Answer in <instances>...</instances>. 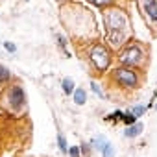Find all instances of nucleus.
I'll list each match as a JSON object with an SVG mask.
<instances>
[{
    "label": "nucleus",
    "mask_w": 157,
    "mask_h": 157,
    "mask_svg": "<svg viewBox=\"0 0 157 157\" xmlns=\"http://www.w3.org/2000/svg\"><path fill=\"white\" fill-rule=\"evenodd\" d=\"M2 100L8 105V109L13 111V113H21L26 107V104H28L26 93H24V89L21 85H10V87H6L4 93H2Z\"/></svg>",
    "instance_id": "obj_5"
},
{
    "label": "nucleus",
    "mask_w": 157,
    "mask_h": 157,
    "mask_svg": "<svg viewBox=\"0 0 157 157\" xmlns=\"http://www.w3.org/2000/svg\"><path fill=\"white\" fill-rule=\"evenodd\" d=\"M10 82H11V72L4 65H0V85H6Z\"/></svg>",
    "instance_id": "obj_11"
},
{
    "label": "nucleus",
    "mask_w": 157,
    "mask_h": 157,
    "mask_svg": "<svg viewBox=\"0 0 157 157\" xmlns=\"http://www.w3.org/2000/svg\"><path fill=\"white\" fill-rule=\"evenodd\" d=\"M68 155H70V157H82L80 146H70V148H68Z\"/></svg>",
    "instance_id": "obj_21"
},
{
    "label": "nucleus",
    "mask_w": 157,
    "mask_h": 157,
    "mask_svg": "<svg viewBox=\"0 0 157 157\" xmlns=\"http://www.w3.org/2000/svg\"><path fill=\"white\" fill-rule=\"evenodd\" d=\"M122 122H124L126 126H131V124H135V122H137V117L128 109V111H124V115H122Z\"/></svg>",
    "instance_id": "obj_14"
},
{
    "label": "nucleus",
    "mask_w": 157,
    "mask_h": 157,
    "mask_svg": "<svg viewBox=\"0 0 157 157\" xmlns=\"http://www.w3.org/2000/svg\"><path fill=\"white\" fill-rule=\"evenodd\" d=\"M56 41H57V44L61 46V50L65 52V56H67V57H70V52L67 50V37H65V35H61V33H57V35H56Z\"/></svg>",
    "instance_id": "obj_13"
},
{
    "label": "nucleus",
    "mask_w": 157,
    "mask_h": 157,
    "mask_svg": "<svg viewBox=\"0 0 157 157\" xmlns=\"http://www.w3.org/2000/svg\"><path fill=\"white\" fill-rule=\"evenodd\" d=\"M129 111H131V113H133V115H135V117L139 118V117H142V115H144V113L148 111V107H146V105H133V107H131Z\"/></svg>",
    "instance_id": "obj_17"
},
{
    "label": "nucleus",
    "mask_w": 157,
    "mask_h": 157,
    "mask_svg": "<svg viewBox=\"0 0 157 157\" xmlns=\"http://www.w3.org/2000/svg\"><path fill=\"white\" fill-rule=\"evenodd\" d=\"M129 15L120 8H105L104 11V26H105V41L109 46L118 48L126 43L129 35Z\"/></svg>",
    "instance_id": "obj_1"
},
{
    "label": "nucleus",
    "mask_w": 157,
    "mask_h": 157,
    "mask_svg": "<svg viewBox=\"0 0 157 157\" xmlns=\"http://www.w3.org/2000/svg\"><path fill=\"white\" fill-rule=\"evenodd\" d=\"M87 57H89L91 65L94 67V70L100 72V74H104V72H107V68L111 67L113 52H111V48H109L105 43H93V44L87 48Z\"/></svg>",
    "instance_id": "obj_2"
},
{
    "label": "nucleus",
    "mask_w": 157,
    "mask_h": 157,
    "mask_svg": "<svg viewBox=\"0 0 157 157\" xmlns=\"http://www.w3.org/2000/svg\"><path fill=\"white\" fill-rule=\"evenodd\" d=\"M122 115H124V111L117 109V111H113L111 115H107L104 120H105V122H118V120H122Z\"/></svg>",
    "instance_id": "obj_15"
},
{
    "label": "nucleus",
    "mask_w": 157,
    "mask_h": 157,
    "mask_svg": "<svg viewBox=\"0 0 157 157\" xmlns=\"http://www.w3.org/2000/svg\"><path fill=\"white\" fill-rule=\"evenodd\" d=\"M107 142H109V140H107L104 135H96V137H93V139H91L93 148H94V150H98V151H102V150H104V146H105Z\"/></svg>",
    "instance_id": "obj_10"
},
{
    "label": "nucleus",
    "mask_w": 157,
    "mask_h": 157,
    "mask_svg": "<svg viewBox=\"0 0 157 157\" xmlns=\"http://www.w3.org/2000/svg\"><path fill=\"white\" fill-rule=\"evenodd\" d=\"M118 63L120 65H126V67H139L142 61H144V48L142 44L135 43V41H128L122 50L118 52L117 56Z\"/></svg>",
    "instance_id": "obj_4"
},
{
    "label": "nucleus",
    "mask_w": 157,
    "mask_h": 157,
    "mask_svg": "<svg viewBox=\"0 0 157 157\" xmlns=\"http://www.w3.org/2000/svg\"><path fill=\"white\" fill-rule=\"evenodd\" d=\"M57 146H59V150L63 151V153H68V142H67V139L59 133L57 135Z\"/></svg>",
    "instance_id": "obj_16"
},
{
    "label": "nucleus",
    "mask_w": 157,
    "mask_h": 157,
    "mask_svg": "<svg viewBox=\"0 0 157 157\" xmlns=\"http://www.w3.org/2000/svg\"><path fill=\"white\" fill-rule=\"evenodd\" d=\"M89 4H93V6H96V8H109V6H113L115 4V0H87Z\"/></svg>",
    "instance_id": "obj_12"
},
{
    "label": "nucleus",
    "mask_w": 157,
    "mask_h": 157,
    "mask_svg": "<svg viewBox=\"0 0 157 157\" xmlns=\"http://www.w3.org/2000/svg\"><path fill=\"white\" fill-rule=\"evenodd\" d=\"M102 157H115V148H113L111 142H107V144L104 146V150H102Z\"/></svg>",
    "instance_id": "obj_18"
},
{
    "label": "nucleus",
    "mask_w": 157,
    "mask_h": 157,
    "mask_svg": "<svg viewBox=\"0 0 157 157\" xmlns=\"http://www.w3.org/2000/svg\"><path fill=\"white\" fill-rule=\"evenodd\" d=\"M111 80L115 85H118L120 89H128V91H135L140 85V76H139L137 68L126 67V65H120L111 70Z\"/></svg>",
    "instance_id": "obj_3"
},
{
    "label": "nucleus",
    "mask_w": 157,
    "mask_h": 157,
    "mask_svg": "<svg viewBox=\"0 0 157 157\" xmlns=\"http://www.w3.org/2000/svg\"><path fill=\"white\" fill-rule=\"evenodd\" d=\"M139 6L142 15L148 19L151 26L157 24V0H139Z\"/></svg>",
    "instance_id": "obj_6"
},
{
    "label": "nucleus",
    "mask_w": 157,
    "mask_h": 157,
    "mask_svg": "<svg viewBox=\"0 0 157 157\" xmlns=\"http://www.w3.org/2000/svg\"><path fill=\"white\" fill-rule=\"evenodd\" d=\"M61 89H63V93L67 96H72V93L76 91V83H74L72 78H65V80L61 82Z\"/></svg>",
    "instance_id": "obj_8"
},
{
    "label": "nucleus",
    "mask_w": 157,
    "mask_h": 157,
    "mask_svg": "<svg viewBox=\"0 0 157 157\" xmlns=\"http://www.w3.org/2000/svg\"><path fill=\"white\" fill-rule=\"evenodd\" d=\"M140 133H142V124L140 122H135L131 126H126V129H124V137H128V139H135Z\"/></svg>",
    "instance_id": "obj_7"
},
{
    "label": "nucleus",
    "mask_w": 157,
    "mask_h": 157,
    "mask_svg": "<svg viewBox=\"0 0 157 157\" xmlns=\"http://www.w3.org/2000/svg\"><path fill=\"white\" fill-rule=\"evenodd\" d=\"M153 109H155V111H157V100H155V105H153Z\"/></svg>",
    "instance_id": "obj_23"
},
{
    "label": "nucleus",
    "mask_w": 157,
    "mask_h": 157,
    "mask_svg": "<svg viewBox=\"0 0 157 157\" xmlns=\"http://www.w3.org/2000/svg\"><path fill=\"white\" fill-rule=\"evenodd\" d=\"M72 100H74L76 105H83V104L87 102V93H85L83 89H76V91L72 93Z\"/></svg>",
    "instance_id": "obj_9"
},
{
    "label": "nucleus",
    "mask_w": 157,
    "mask_h": 157,
    "mask_svg": "<svg viewBox=\"0 0 157 157\" xmlns=\"http://www.w3.org/2000/svg\"><path fill=\"white\" fill-rule=\"evenodd\" d=\"M4 48H6L10 54H15V52H17V46H15L13 43H10V41H4Z\"/></svg>",
    "instance_id": "obj_22"
},
{
    "label": "nucleus",
    "mask_w": 157,
    "mask_h": 157,
    "mask_svg": "<svg viewBox=\"0 0 157 157\" xmlns=\"http://www.w3.org/2000/svg\"><path fill=\"white\" fill-rule=\"evenodd\" d=\"M80 150H82V155H87V157H89V155H91V151H93V144H91V142H89V144H87V142H83V144L80 146Z\"/></svg>",
    "instance_id": "obj_19"
},
{
    "label": "nucleus",
    "mask_w": 157,
    "mask_h": 157,
    "mask_svg": "<svg viewBox=\"0 0 157 157\" xmlns=\"http://www.w3.org/2000/svg\"><path fill=\"white\" fill-rule=\"evenodd\" d=\"M91 89H93V93H94L98 98H104V91L100 89V85H98L96 82H93V83H91Z\"/></svg>",
    "instance_id": "obj_20"
}]
</instances>
